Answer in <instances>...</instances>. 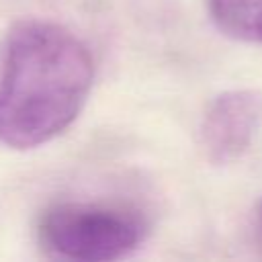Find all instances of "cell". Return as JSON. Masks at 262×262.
<instances>
[{
  "instance_id": "cell-1",
  "label": "cell",
  "mask_w": 262,
  "mask_h": 262,
  "mask_svg": "<svg viewBox=\"0 0 262 262\" xmlns=\"http://www.w3.org/2000/svg\"><path fill=\"white\" fill-rule=\"evenodd\" d=\"M94 80L90 49L66 27L16 23L0 53V143L39 147L80 115Z\"/></svg>"
},
{
  "instance_id": "cell-2",
  "label": "cell",
  "mask_w": 262,
  "mask_h": 262,
  "mask_svg": "<svg viewBox=\"0 0 262 262\" xmlns=\"http://www.w3.org/2000/svg\"><path fill=\"white\" fill-rule=\"evenodd\" d=\"M145 233L147 223L137 211L88 201L57 203L41 215L37 225L47 254L80 262L125 258L143 244Z\"/></svg>"
},
{
  "instance_id": "cell-3",
  "label": "cell",
  "mask_w": 262,
  "mask_h": 262,
  "mask_svg": "<svg viewBox=\"0 0 262 262\" xmlns=\"http://www.w3.org/2000/svg\"><path fill=\"white\" fill-rule=\"evenodd\" d=\"M262 123V92L227 90L215 96L201 121L199 143L215 166L239 160Z\"/></svg>"
},
{
  "instance_id": "cell-4",
  "label": "cell",
  "mask_w": 262,
  "mask_h": 262,
  "mask_svg": "<svg viewBox=\"0 0 262 262\" xmlns=\"http://www.w3.org/2000/svg\"><path fill=\"white\" fill-rule=\"evenodd\" d=\"M217 29L244 43H262V0H209Z\"/></svg>"
}]
</instances>
